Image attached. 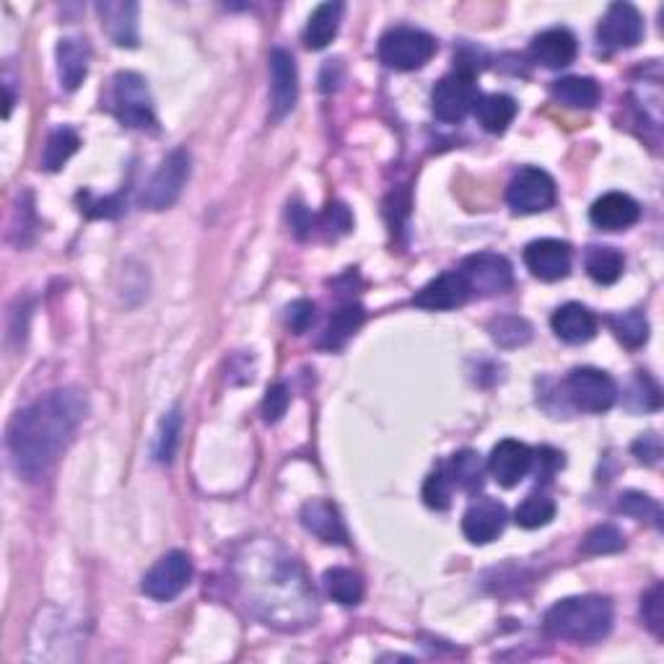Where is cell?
Returning <instances> with one entry per match:
<instances>
[{
	"label": "cell",
	"instance_id": "cell-18",
	"mask_svg": "<svg viewBox=\"0 0 664 664\" xmlns=\"http://www.w3.org/2000/svg\"><path fill=\"white\" fill-rule=\"evenodd\" d=\"M641 219V208L631 195L626 193H605L589 208V221L605 232H623Z\"/></svg>",
	"mask_w": 664,
	"mask_h": 664
},
{
	"label": "cell",
	"instance_id": "cell-6",
	"mask_svg": "<svg viewBox=\"0 0 664 664\" xmlns=\"http://www.w3.org/2000/svg\"><path fill=\"white\" fill-rule=\"evenodd\" d=\"M189 167H193V159H189L185 148L169 151L159 169L153 172L151 182L146 185L144 195H140V206L148 208V211H167V208H172L187 185Z\"/></svg>",
	"mask_w": 664,
	"mask_h": 664
},
{
	"label": "cell",
	"instance_id": "cell-38",
	"mask_svg": "<svg viewBox=\"0 0 664 664\" xmlns=\"http://www.w3.org/2000/svg\"><path fill=\"white\" fill-rule=\"evenodd\" d=\"M641 618H643V623H647L649 631H652L656 639H662V634H664V589H662V585H654L647 594H643Z\"/></svg>",
	"mask_w": 664,
	"mask_h": 664
},
{
	"label": "cell",
	"instance_id": "cell-31",
	"mask_svg": "<svg viewBox=\"0 0 664 664\" xmlns=\"http://www.w3.org/2000/svg\"><path fill=\"white\" fill-rule=\"evenodd\" d=\"M483 476H485V465L478 452L463 450L450 459V480L459 488H465V491H476V488L483 485Z\"/></svg>",
	"mask_w": 664,
	"mask_h": 664
},
{
	"label": "cell",
	"instance_id": "cell-16",
	"mask_svg": "<svg viewBox=\"0 0 664 664\" xmlns=\"http://www.w3.org/2000/svg\"><path fill=\"white\" fill-rule=\"evenodd\" d=\"M470 296L472 294L470 288H467L463 273L452 270V273H442L439 278H433L431 283H426V286L413 296V304L431 311H450L463 307Z\"/></svg>",
	"mask_w": 664,
	"mask_h": 664
},
{
	"label": "cell",
	"instance_id": "cell-10",
	"mask_svg": "<svg viewBox=\"0 0 664 664\" xmlns=\"http://www.w3.org/2000/svg\"><path fill=\"white\" fill-rule=\"evenodd\" d=\"M506 202H509L514 213L521 216L543 213L555 202V182L551 174L538 167L521 169V172L514 174V180L509 182Z\"/></svg>",
	"mask_w": 664,
	"mask_h": 664
},
{
	"label": "cell",
	"instance_id": "cell-30",
	"mask_svg": "<svg viewBox=\"0 0 664 664\" xmlns=\"http://www.w3.org/2000/svg\"><path fill=\"white\" fill-rule=\"evenodd\" d=\"M81 148V138L73 127H58L47 138L45 151H42V169L45 172H60L67 164L73 153Z\"/></svg>",
	"mask_w": 664,
	"mask_h": 664
},
{
	"label": "cell",
	"instance_id": "cell-33",
	"mask_svg": "<svg viewBox=\"0 0 664 664\" xmlns=\"http://www.w3.org/2000/svg\"><path fill=\"white\" fill-rule=\"evenodd\" d=\"M610 328H613L615 337L628 348H641L649 341V322L641 311H623V315L610 317Z\"/></svg>",
	"mask_w": 664,
	"mask_h": 664
},
{
	"label": "cell",
	"instance_id": "cell-17",
	"mask_svg": "<svg viewBox=\"0 0 664 664\" xmlns=\"http://www.w3.org/2000/svg\"><path fill=\"white\" fill-rule=\"evenodd\" d=\"M506 506L496 499H480L463 517V532L472 545H488L504 532Z\"/></svg>",
	"mask_w": 664,
	"mask_h": 664
},
{
	"label": "cell",
	"instance_id": "cell-23",
	"mask_svg": "<svg viewBox=\"0 0 664 664\" xmlns=\"http://www.w3.org/2000/svg\"><path fill=\"white\" fill-rule=\"evenodd\" d=\"M101 29L110 34L118 47H138V5L135 3H99Z\"/></svg>",
	"mask_w": 664,
	"mask_h": 664
},
{
	"label": "cell",
	"instance_id": "cell-1",
	"mask_svg": "<svg viewBox=\"0 0 664 664\" xmlns=\"http://www.w3.org/2000/svg\"><path fill=\"white\" fill-rule=\"evenodd\" d=\"M234 581L253 615L278 631H302L315 626L317 594L307 571L275 540L257 538L234 555Z\"/></svg>",
	"mask_w": 664,
	"mask_h": 664
},
{
	"label": "cell",
	"instance_id": "cell-7",
	"mask_svg": "<svg viewBox=\"0 0 664 664\" xmlns=\"http://www.w3.org/2000/svg\"><path fill=\"white\" fill-rule=\"evenodd\" d=\"M566 392L571 403L585 413H605L618 399V384L607 371L594 366H579L566 379Z\"/></svg>",
	"mask_w": 664,
	"mask_h": 664
},
{
	"label": "cell",
	"instance_id": "cell-24",
	"mask_svg": "<svg viewBox=\"0 0 664 664\" xmlns=\"http://www.w3.org/2000/svg\"><path fill=\"white\" fill-rule=\"evenodd\" d=\"M343 3H322L311 11L307 29H304V45L309 50H324L337 37L343 22Z\"/></svg>",
	"mask_w": 664,
	"mask_h": 664
},
{
	"label": "cell",
	"instance_id": "cell-25",
	"mask_svg": "<svg viewBox=\"0 0 664 664\" xmlns=\"http://www.w3.org/2000/svg\"><path fill=\"white\" fill-rule=\"evenodd\" d=\"M476 118L483 131L501 135L517 118V101L509 94H485L476 101Z\"/></svg>",
	"mask_w": 664,
	"mask_h": 664
},
{
	"label": "cell",
	"instance_id": "cell-12",
	"mask_svg": "<svg viewBox=\"0 0 664 664\" xmlns=\"http://www.w3.org/2000/svg\"><path fill=\"white\" fill-rule=\"evenodd\" d=\"M270 107H273V118L281 120L296 107L299 99V71H296V60L288 50L270 52Z\"/></svg>",
	"mask_w": 664,
	"mask_h": 664
},
{
	"label": "cell",
	"instance_id": "cell-34",
	"mask_svg": "<svg viewBox=\"0 0 664 664\" xmlns=\"http://www.w3.org/2000/svg\"><path fill=\"white\" fill-rule=\"evenodd\" d=\"M491 337L501 348H519L532 341V328L521 317H499L491 322Z\"/></svg>",
	"mask_w": 664,
	"mask_h": 664
},
{
	"label": "cell",
	"instance_id": "cell-41",
	"mask_svg": "<svg viewBox=\"0 0 664 664\" xmlns=\"http://www.w3.org/2000/svg\"><path fill=\"white\" fill-rule=\"evenodd\" d=\"M311 322H315V304L307 299L294 302L286 311V324L291 332H296V335H302V332H307L311 328Z\"/></svg>",
	"mask_w": 664,
	"mask_h": 664
},
{
	"label": "cell",
	"instance_id": "cell-14",
	"mask_svg": "<svg viewBox=\"0 0 664 664\" xmlns=\"http://www.w3.org/2000/svg\"><path fill=\"white\" fill-rule=\"evenodd\" d=\"M600 39L613 50H628L636 47L643 37V19L631 3H613L598 26Z\"/></svg>",
	"mask_w": 664,
	"mask_h": 664
},
{
	"label": "cell",
	"instance_id": "cell-20",
	"mask_svg": "<svg viewBox=\"0 0 664 664\" xmlns=\"http://www.w3.org/2000/svg\"><path fill=\"white\" fill-rule=\"evenodd\" d=\"M302 525L304 530L320 538L322 543L345 545L348 543V530H345L341 514L335 506L324 499H311L302 506Z\"/></svg>",
	"mask_w": 664,
	"mask_h": 664
},
{
	"label": "cell",
	"instance_id": "cell-19",
	"mask_svg": "<svg viewBox=\"0 0 664 664\" xmlns=\"http://www.w3.org/2000/svg\"><path fill=\"white\" fill-rule=\"evenodd\" d=\"M579 52L576 37L564 26H555V29H545L543 34L532 39L530 56L534 63L551 67V71H561V67L571 65Z\"/></svg>",
	"mask_w": 664,
	"mask_h": 664
},
{
	"label": "cell",
	"instance_id": "cell-27",
	"mask_svg": "<svg viewBox=\"0 0 664 664\" xmlns=\"http://www.w3.org/2000/svg\"><path fill=\"white\" fill-rule=\"evenodd\" d=\"M364 322V307L361 304H345L337 311H332L328 328L322 332L320 345L328 351H337L348 343V337L361 328Z\"/></svg>",
	"mask_w": 664,
	"mask_h": 664
},
{
	"label": "cell",
	"instance_id": "cell-13",
	"mask_svg": "<svg viewBox=\"0 0 664 664\" xmlns=\"http://www.w3.org/2000/svg\"><path fill=\"white\" fill-rule=\"evenodd\" d=\"M534 454L527 444L517 442V439H504L493 446L491 457H488V470H491L493 480L501 488H514L527 478L532 470Z\"/></svg>",
	"mask_w": 664,
	"mask_h": 664
},
{
	"label": "cell",
	"instance_id": "cell-2",
	"mask_svg": "<svg viewBox=\"0 0 664 664\" xmlns=\"http://www.w3.org/2000/svg\"><path fill=\"white\" fill-rule=\"evenodd\" d=\"M86 395L81 390H52L11 418L5 444L13 470L24 480H42L58 463L73 433L86 418Z\"/></svg>",
	"mask_w": 664,
	"mask_h": 664
},
{
	"label": "cell",
	"instance_id": "cell-29",
	"mask_svg": "<svg viewBox=\"0 0 664 664\" xmlns=\"http://www.w3.org/2000/svg\"><path fill=\"white\" fill-rule=\"evenodd\" d=\"M585 266L587 275L592 278L594 283H600V286H613V283L620 281L626 260H623V255L613 247H592L587 253Z\"/></svg>",
	"mask_w": 664,
	"mask_h": 664
},
{
	"label": "cell",
	"instance_id": "cell-39",
	"mask_svg": "<svg viewBox=\"0 0 664 664\" xmlns=\"http://www.w3.org/2000/svg\"><path fill=\"white\" fill-rule=\"evenodd\" d=\"M423 501L429 509H436V512H444L450 509L452 504V480L446 472H431L429 478H426L423 483Z\"/></svg>",
	"mask_w": 664,
	"mask_h": 664
},
{
	"label": "cell",
	"instance_id": "cell-4",
	"mask_svg": "<svg viewBox=\"0 0 664 664\" xmlns=\"http://www.w3.org/2000/svg\"><path fill=\"white\" fill-rule=\"evenodd\" d=\"M436 52V39L413 26H395L379 39V58L392 71H418Z\"/></svg>",
	"mask_w": 664,
	"mask_h": 664
},
{
	"label": "cell",
	"instance_id": "cell-26",
	"mask_svg": "<svg viewBox=\"0 0 664 664\" xmlns=\"http://www.w3.org/2000/svg\"><path fill=\"white\" fill-rule=\"evenodd\" d=\"M322 585L328 598L343 607H354L364 600V579L361 574L354 571V568H343V566L328 568L322 576Z\"/></svg>",
	"mask_w": 664,
	"mask_h": 664
},
{
	"label": "cell",
	"instance_id": "cell-8",
	"mask_svg": "<svg viewBox=\"0 0 664 664\" xmlns=\"http://www.w3.org/2000/svg\"><path fill=\"white\" fill-rule=\"evenodd\" d=\"M189 579H193V561H189V555L185 551H169L148 568L140 589L156 602H169L185 592Z\"/></svg>",
	"mask_w": 664,
	"mask_h": 664
},
{
	"label": "cell",
	"instance_id": "cell-37",
	"mask_svg": "<svg viewBox=\"0 0 664 664\" xmlns=\"http://www.w3.org/2000/svg\"><path fill=\"white\" fill-rule=\"evenodd\" d=\"M618 509L623 514H628V517H636V519H647L652 521L654 527H662V509L660 504L652 496H647V493H623L620 501H618Z\"/></svg>",
	"mask_w": 664,
	"mask_h": 664
},
{
	"label": "cell",
	"instance_id": "cell-36",
	"mask_svg": "<svg viewBox=\"0 0 664 664\" xmlns=\"http://www.w3.org/2000/svg\"><path fill=\"white\" fill-rule=\"evenodd\" d=\"M585 553L589 555H607V553H618L626 548V538H623V532L618 527L613 525H600L594 527V530L587 532L585 538Z\"/></svg>",
	"mask_w": 664,
	"mask_h": 664
},
{
	"label": "cell",
	"instance_id": "cell-9",
	"mask_svg": "<svg viewBox=\"0 0 664 664\" xmlns=\"http://www.w3.org/2000/svg\"><path fill=\"white\" fill-rule=\"evenodd\" d=\"M478 101V84L472 73L454 71L450 76H444L433 86L431 94V107L436 120L442 122H459L467 118V112L476 110Z\"/></svg>",
	"mask_w": 664,
	"mask_h": 664
},
{
	"label": "cell",
	"instance_id": "cell-3",
	"mask_svg": "<svg viewBox=\"0 0 664 664\" xmlns=\"http://www.w3.org/2000/svg\"><path fill=\"white\" fill-rule=\"evenodd\" d=\"M543 628L553 639L576 643L602 641L613 631V602L602 594L566 598L548 610Z\"/></svg>",
	"mask_w": 664,
	"mask_h": 664
},
{
	"label": "cell",
	"instance_id": "cell-43",
	"mask_svg": "<svg viewBox=\"0 0 664 664\" xmlns=\"http://www.w3.org/2000/svg\"><path fill=\"white\" fill-rule=\"evenodd\" d=\"M634 454L647 465H656L662 457V439L656 433H641L634 442Z\"/></svg>",
	"mask_w": 664,
	"mask_h": 664
},
{
	"label": "cell",
	"instance_id": "cell-32",
	"mask_svg": "<svg viewBox=\"0 0 664 664\" xmlns=\"http://www.w3.org/2000/svg\"><path fill=\"white\" fill-rule=\"evenodd\" d=\"M555 517V501L545 493H530L514 512V521L525 530H540V527L551 525Z\"/></svg>",
	"mask_w": 664,
	"mask_h": 664
},
{
	"label": "cell",
	"instance_id": "cell-28",
	"mask_svg": "<svg viewBox=\"0 0 664 664\" xmlns=\"http://www.w3.org/2000/svg\"><path fill=\"white\" fill-rule=\"evenodd\" d=\"M600 86L598 81L592 78H581V76H568L561 78L553 84V97L561 101V104L574 107V110H592L594 104L600 101Z\"/></svg>",
	"mask_w": 664,
	"mask_h": 664
},
{
	"label": "cell",
	"instance_id": "cell-21",
	"mask_svg": "<svg viewBox=\"0 0 664 664\" xmlns=\"http://www.w3.org/2000/svg\"><path fill=\"white\" fill-rule=\"evenodd\" d=\"M551 328L564 343L581 345L598 335V317H594L585 304L571 302L555 309V315L551 317Z\"/></svg>",
	"mask_w": 664,
	"mask_h": 664
},
{
	"label": "cell",
	"instance_id": "cell-11",
	"mask_svg": "<svg viewBox=\"0 0 664 664\" xmlns=\"http://www.w3.org/2000/svg\"><path fill=\"white\" fill-rule=\"evenodd\" d=\"M459 273H463L470 294H478V296L504 294V291L512 288V283H514L509 260L501 255H493V253L470 255L463 262V268H459Z\"/></svg>",
	"mask_w": 664,
	"mask_h": 664
},
{
	"label": "cell",
	"instance_id": "cell-42",
	"mask_svg": "<svg viewBox=\"0 0 664 664\" xmlns=\"http://www.w3.org/2000/svg\"><path fill=\"white\" fill-rule=\"evenodd\" d=\"M324 229H330V234H348L354 229V219H351L348 208L343 202H332V206L324 211Z\"/></svg>",
	"mask_w": 664,
	"mask_h": 664
},
{
	"label": "cell",
	"instance_id": "cell-35",
	"mask_svg": "<svg viewBox=\"0 0 664 664\" xmlns=\"http://www.w3.org/2000/svg\"><path fill=\"white\" fill-rule=\"evenodd\" d=\"M180 433H182V413H180V408H174V410H169L164 418H161L159 436H156L153 454L159 463H172L174 452H177V444H180Z\"/></svg>",
	"mask_w": 664,
	"mask_h": 664
},
{
	"label": "cell",
	"instance_id": "cell-15",
	"mask_svg": "<svg viewBox=\"0 0 664 664\" xmlns=\"http://www.w3.org/2000/svg\"><path fill=\"white\" fill-rule=\"evenodd\" d=\"M525 266L534 278L545 283L564 281L571 270V247L561 239H538L527 244Z\"/></svg>",
	"mask_w": 664,
	"mask_h": 664
},
{
	"label": "cell",
	"instance_id": "cell-22",
	"mask_svg": "<svg viewBox=\"0 0 664 664\" xmlns=\"http://www.w3.org/2000/svg\"><path fill=\"white\" fill-rule=\"evenodd\" d=\"M91 47L81 37H65L58 45V76L63 89L76 91L89 76Z\"/></svg>",
	"mask_w": 664,
	"mask_h": 664
},
{
	"label": "cell",
	"instance_id": "cell-40",
	"mask_svg": "<svg viewBox=\"0 0 664 664\" xmlns=\"http://www.w3.org/2000/svg\"><path fill=\"white\" fill-rule=\"evenodd\" d=\"M288 403H291V395H288L286 384H281V382L273 384V388L266 392V399H262V418H266V423L281 421V418L286 416Z\"/></svg>",
	"mask_w": 664,
	"mask_h": 664
},
{
	"label": "cell",
	"instance_id": "cell-5",
	"mask_svg": "<svg viewBox=\"0 0 664 664\" xmlns=\"http://www.w3.org/2000/svg\"><path fill=\"white\" fill-rule=\"evenodd\" d=\"M114 114L125 127L133 131H156V112L153 99L148 91L146 78L140 73L125 71L114 76Z\"/></svg>",
	"mask_w": 664,
	"mask_h": 664
}]
</instances>
